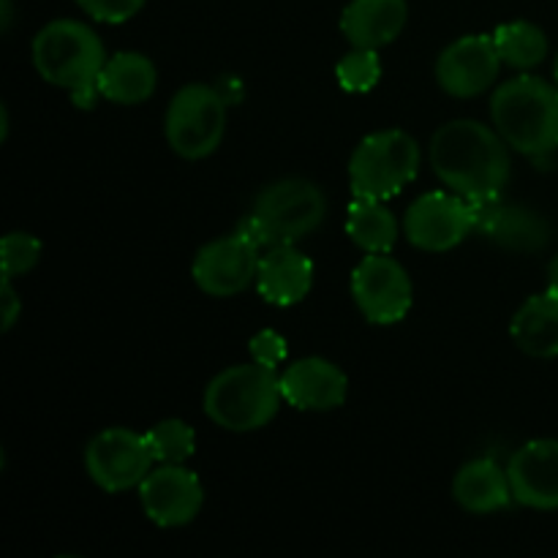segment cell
I'll return each mask as SVG.
<instances>
[{"label":"cell","mask_w":558,"mask_h":558,"mask_svg":"<svg viewBox=\"0 0 558 558\" xmlns=\"http://www.w3.org/2000/svg\"><path fill=\"white\" fill-rule=\"evenodd\" d=\"M0 5H3V16H0V25H3V31H9V27H11V0H0Z\"/></svg>","instance_id":"obj_32"},{"label":"cell","mask_w":558,"mask_h":558,"mask_svg":"<svg viewBox=\"0 0 558 558\" xmlns=\"http://www.w3.org/2000/svg\"><path fill=\"white\" fill-rule=\"evenodd\" d=\"M314 287V262L294 245L267 248L256 270V289L270 305H298Z\"/></svg>","instance_id":"obj_17"},{"label":"cell","mask_w":558,"mask_h":558,"mask_svg":"<svg viewBox=\"0 0 558 558\" xmlns=\"http://www.w3.org/2000/svg\"><path fill=\"white\" fill-rule=\"evenodd\" d=\"M512 496L532 510H558V439H534L507 463Z\"/></svg>","instance_id":"obj_16"},{"label":"cell","mask_w":558,"mask_h":558,"mask_svg":"<svg viewBox=\"0 0 558 558\" xmlns=\"http://www.w3.org/2000/svg\"><path fill=\"white\" fill-rule=\"evenodd\" d=\"M227 107L216 85H185L167 107V142L180 158L199 161L218 150L227 131Z\"/></svg>","instance_id":"obj_7"},{"label":"cell","mask_w":558,"mask_h":558,"mask_svg":"<svg viewBox=\"0 0 558 558\" xmlns=\"http://www.w3.org/2000/svg\"><path fill=\"white\" fill-rule=\"evenodd\" d=\"M548 289L558 294V254L550 259V265H548Z\"/></svg>","instance_id":"obj_31"},{"label":"cell","mask_w":558,"mask_h":558,"mask_svg":"<svg viewBox=\"0 0 558 558\" xmlns=\"http://www.w3.org/2000/svg\"><path fill=\"white\" fill-rule=\"evenodd\" d=\"M107 52L93 27L80 20H54L33 38V65L44 82L63 90L98 87Z\"/></svg>","instance_id":"obj_5"},{"label":"cell","mask_w":558,"mask_h":558,"mask_svg":"<svg viewBox=\"0 0 558 558\" xmlns=\"http://www.w3.org/2000/svg\"><path fill=\"white\" fill-rule=\"evenodd\" d=\"M259 245L238 229L234 234L218 238L199 248L191 276L196 287L210 298H232L243 292L251 281H256L259 270Z\"/></svg>","instance_id":"obj_11"},{"label":"cell","mask_w":558,"mask_h":558,"mask_svg":"<svg viewBox=\"0 0 558 558\" xmlns=\"http://www.w3.org/2000/svg\"><path fill=\"white\" fill-rule=\"evenodd\" d=\"M281 403V376L256 360L221 371L205 390V414L232 434L265 428Z\"/></svg>","instance_id":"obj_4"},{"label":"cell","mask_w":558,"mask_h":558,"mask_svg":"<svg viewBox=\"0 0 558 558\" xmlns=\"http://www.w3.org/2000/svg\"><path fill=\"white\" fill-rule=\"evenodd\" d=\"M0 305H3V330H11L14 322L20 319L22 314V303L16 298L14 287H11L9 278H3V287H0Z\"/></svg>","instance_id":"obj_29"},{"label":"cell","mask_w":558,"mask_h":558,"mask_svg":"<svg viewBox=\"0 0 558 558\" xmlns=\"http://www.w3.org/2000/svg\"><path fill=\"white\" fill-rule=\"evenodd\" d=\"M496 49H499L501 60L512 69H534L545 60L548 54V36H545L543 27H537L534 22H507L499 25L494 33Z\"/></svg>","instance_id":"obj_23"},{"label":"cell","mask_w":558,"mask_h":558,"mask_svg":"<svg viewBox=\"0 0 558 558\" xmlns=\"http://www.w3.org/2000/svg\"><path fill=\"white\" fill-rule=\"evenodd\" d=\"M403 232L420 251H452L469 234L477 232V205L456 191H430L407 210Z\"/></svg>","instance_id":"obj_8"},{"label":"cell","mask_w":558,"mask_h":558,"mask_svg":"<svg viewBox=\"0 0 558 558\" xmlns=\"http://www.w3.org/2000/svg\"><path fill=\"white\" fill-rule=\"evenodd\" d=\"M336 80L349 93H368L381 80V60L376 49H360L343 54L336 65Z\"/></svg>","instance_id":"obj_25"},{"label":"cell","mask_w":558,"mask_h":558,"mask_svg":"<svg viewBox=\"0 0 558 558\" xmlns=\"http://www.w3.org/2000/svg\"><path fill=\"white\" fill-rule=\"evenodd\" d=\"M216 90L221 93V98L227 104H238L240 98H243V82H240L238 76H221V80L216 82Z\"/></svg>","instance_id":"obj_30"},{"label":"cell","mask_w":558,"mask_h":558,"mask_svg":"<svg viewBox=\"0 0 558 558\" xmlns=\"http://www.w3.org/2000/svg\"><path fill=\"white\" fill-rule=\"evenodd\" d=\"M140 501L145 515L156 526L178 529L199 515L205 505V488L196 472L185 469L183 463H161L142 480Z\"/></svg>","instance_id":"obj_12"},{"label":"cell","mask_w":558,"mask_h":558,"mask_svg":"<svg viewBox=\"0 0 558 558\" xmlns=\"http://www.w3.org/2000/svg\"><path fill=\"white\" fill-rule=\"evenodd\" d=\"M153 450L145 434L131 428H107L87 445L85 469L107 494L140 488L153 469Z\"/></svg>","instance_id":"obj_9"},{"label":"cell","mask_w":558,"mask_h":558,"mask_svg":"<svg viewBox=\"0 0 558 558\" xmlns=\"http://www.w3.org/2000/svg\"><path fill=\"white\" fill-rule=\"evenodd\" d=\"M501 63L494 36H463L439 54L436 80L450 96L474 98L499 80Z\"/></svg>","instance_id":"obj_13"},{"label":"cell","mask_w":558,"mask_h":558,"mask_svg":"<svg viewBox=\"0 0 558 558\" xmlns=\"http://www.w3.org/2000/svg\"><path fill=\"white\" fill-rule=\"evenodd\" d=\"M452 496L458 505L474 515H488V512L505 510L510 501H515L510 485V474L490 458L469 461L452 483Z\"/></svg>","instance_id":"obj_19"},{"label":"cell","mask_w":558,"mask_h":558,"mask_svg":"<svg viewBox=\"0 0 558 558\" xmlns=\"http://www.w3.org/2000/svg\"><path fill=\"white\" fill-rule=\"evenodd\" d=\"M420 172V147L407 131L387 129L368 134L349 158V185L354 196L390 199Z\"/></svg>","instance_id":"obj_6"},{"label":"cell","mask_w":558,"mask_h":558,"mask_svg":"<svg viewBox=\"0 0 558 558\" xmlns=\"http://www.w3.org/2000/svg\"><path fill=\"white\" fill-rule=\"evenodd\" d=\"M407 16V0H352L341 14V33L352 47L379 49L401 36Z\"/></svg>","instance_id":"obj_18"},{"label":"cell","mask_w":558,"mask_h":558,"mask_svg":"<svg viewBox=\"0 0 558 558\" xmlns=\"http://www.w3.org/2000/svg\"><path fill=\"white\" fill-rule=\"evenodd\" d=\"M248 352H251V357L256 360V363H262V365H267V368L278 371V365H281L283 360H287V354H289L287 338H283L281 332H276V330H262V332H256L254 338H251Z\"/></svg>","instance_id":"obj_28"},{"label":"cell","mask_w":558,"mask_h":558,"mask_svg":"<svg viewBox=\"0 0 558 558\" xmlns=\"http://www.w3.org/2000/svg\"><path fill=\"white\" fill-rule=\"evenodd\" d=\"M41 256V243L27 232H9L0 243V262H3V278L14 281V278L25 276L38 265Z\"/></svg>","instance_id":"obj_26"},{"label":"cell","mask_w":558,"mask_h":558,"mask_svg":"<svg viewBox=\"0 0 558 558\" xmlns=\"http://www.w3.org/2000/svg\"><path fill=\"white\" fill-rule=\"evenodd\" d=\"M430 167L447 189L474 205L499 199L512 172L505 136L477 120L441 125L430 140Z\"/></svg>","instance_id":"obj_1"},{"label":"cell","mask_w":558,"mask_h":558,"mask_svg":"<svg viewBox=\"0 0 558 558\" xmlns=\"http://www.w3.org/2000/svg\"><path fill=\"white\" fill-rule=\"evenodd\" d=\"M554 82L558 85V54H556V63H554Z\"/></svg>","instance_id":"obj_33"},{"label":"cell","mask_w":558,"mask_h":558,"mask_svg":"<svg viewBox=\"0 0 558 558\" xmlns=\"http://www.w3.org/2000/svg\"><path fill=\"white\" fill-rule=\"evenodd\" d=\"M158 71L153 60L142 52H118L107 58L101 76H98V90L104 98L123 107L145 104L156 93Z\"/></svg>","instance_id":"obj_21"},{"label":"cell","mask_w":558,"mask_h":558,"mask_svg":"<svg viewBox=\"0 0 558 558\" xmlns=\"http://www.w3.org/2000/svg\"><path fill=\"white\" fill-rule=\"evenodd\" d=\"M510 332L515 347L529 357H558V294L545 289V294L529 298L512 316Z\"/></svg>","instance_id":"obj_20"},{"label":"cell","mask_w":558,"mask_h":558,"mask_svg":"<svg viewBox=\"0 0 558 558\" xmlns=\"http://www.w3.org/2000/svg\"><path fill=\"white\" fill-rule=\"evenodd\" d=\"M76 3L93 20L107 22V25H120V22H129L131 16L140 14L147 0H76Z\"/></svg>","instance_id":"obj_27"},{"label":"cell","mask_w":558,"mask_h":558,"mask_svg":"<svg viewBox=\"0 0 558 558\" xmlns=\"http://www.w3.org/2000/svg\"><path fill=\"white\" fill-rule=\"evenodd\" d=\"M281 392L283 401L300 412H332L347 401L349 379L330 360L303 357L283 368Z\"/></svg>","instance_id":"obj_15"},{"label":"cell","mask_w":558,"mask_h":558,"mask_svg":"<svg viewBox=\"0 0 558 558\" xmlns=\"http://www.w3.org/2000/svg\"><path fill=\"white\" fill-rule=\"evenodd\" d=\"M347 234L365 254H390L398 240V221L385 199L354 196L347 213Z\"/></svg>","instance_id":"obj_22"},{"label":"cell","mask_w":558,"mask_h":558,"mask_svg":"<svg viewBox=\"0 0 558 558\" xmlns=\"http://www.w3.org/2000/svg\"><path fill=\"white\" fill-rule=\"evenodd\" d=\"M477 232L515 254H537L554 240V227L532 207L490 199L477 205Z\"/></svg>","instance_id":"obj_14"},{"label":"cell","mask_w":558,"mask_h":558,"mask_svg":"<svg viewBox=\"0 0 558 558\" xmlns=\"http://www.w3.org/2000/svg\"><path fill=\"white\" fill-rule=\"evenodd\" d=\"M352 298L371 325H396L412 308V281L401 262L387 254H365L352 272Z\"/></svg>","instance_id":"obj_10"},{"label":"cell","mask_w":558,"mask_h":558,"mask_svg":"<svg viewBox=\"0 0 558 558\" xmlns=\"http://www.w3.org/2000/svg\"><path fill=\"white\" fill-rule=\"evenodd\" d=\"M496 131L512 150L545 158L558 150V85L539 76L507 80L490 101Z\"/></svg>","instance_id":"obj_2"},{"label":"cell","mask_w":558,"mask_h":558,"mask_svg":"<svg viewBox=\"0 0 558 558\" xmlns=\"http://www.w3.org/2000/svg\"><path fill=\"white\" fill-rule=\"evenodd\" d=\"M145 436L156 463H185L196 450L194 428L178 417L161 420Z\"/></svg>","instance_id":"obj_24"},{"label":"cell","mask_w":558,"mask_h":558,"mask_svg":"<svg viewBox=\"0 0 558 558\" xmlns=\"http://www.w3.org/2000/svg\"><path fill=\"white\" fill-rule=\"evenodd\" d=\"M327 218V196L316 183L303 178H283L256 196L254 207L240 223L262 251L294 245L314 234Z\"/></svg>","instance_id":"obj_3"}]
</instances>
